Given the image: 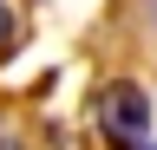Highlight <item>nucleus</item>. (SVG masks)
Segmentation results:
<instances>
[{"label": "nucleus", "instance_id": "nucleus-4", "mask_svg": "<svg viewBox=\"0 0 157 150\" xmlns=\"http://www.w3.org/2000/svg\"><path fill=\"white\" fill-rule=\"evenodd\" d=\"M144 150H157V137H151V144H144Z\"/></svg>", "mask_w": 157, "mask_h": 150}, {"label": "nucleus", "instance_id": "nucleus-1", "mask_svg": "<svg viewBox=\"0 0 157 150\" xmlns=\"http://www.w3.org/2000/svg\"><path fill=\"white\" fill-rule=\"evenodd\" d=\"M85 124H92V137L105 150H144L151 130H157V104H151V91L137 79H105L85 98Z\"/></svg>", "mask_w": 157, "mask_h": 150}, {"label": "nucleus", "instance_id": "nucleus-2", "mask_svg": "<svg viewBox=\"0 0 157 150\" xmlns=\"http://www.w3.org/2000/svg\"><path fill=\"white\" fill-rule=\"evenodd\" d=\"M26 7H20V0H0V65H13L20 59V46H26Z\"/></svg>", "mask_w": 157, "mask_h": 150}, {"label": "nucleus", "instance_id": "nucleus-3", "mask_svg": "<svg viewBox=\"0 0 157 150\" xmlns=\"http://www.w3.org/2000/svg\"><path fill=\"white\" fill-rule=\"evenodd\" d=\"M0 150H26V144H20V137H13V130H0Z\"/></svg>", "mask_w": 157, "mask_h": 150}]
</instances>
